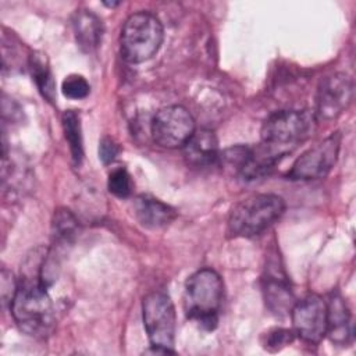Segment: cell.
<instances>
[{"mask_svg": "<svg viewBox=\"0 0 356 356\" xmlns=\"http://www.w3.org/2000/svg\"><path fill=\"white\" fill-rule=\"evenodd\" d=\"M17 327L26 335L46 338L56 325L53 302L39 280L22 278L10 305Z\"/></svg>", "mask_w": 356, "mask_h": 356, "instance_id": "1", "label": "cell"}, {"mask_svg": "<svg viewBox=\"0 0 356 356\" xmlns=\"http://www.w3.org/2000/svg\"><path fill=\"white\" fill-rule=\"evenodd\" d=\"M314 115L309 111L282 110L271 114L261 125L260 149L275 161L305 142L313 129Z\"/></svg>", "mask_w": 356, "mask_h": 356, "instance_id": "2", "label": "cell"}, {"mask_svg": "<svg viewBox=\"0 0 356 356\" xmlns=\"http://www.w3.org/2000/svg\"><path fill=\"white\" fill-rule=\"evenodd\" d=\"M224 298V284L220 274L211 268L193 273L185 282L184 309L188 318L203 330L217 327L218 312Z\"/></svg>", "mask_w": 356, "mask_h": 356, "instance_id": "3", "label": "cell"}, {"mask_svg": "<svg viewBox=\"0 0 356 356\" xmlns=\"http://www.w3.org/2000/svg\"><path fill=\"white\" fill-rule=\"evenodd\" d=\"M285 211V202L274 193H260L238 202L228 217V232L232 236L252 238L263 234Z\"/></svg>", "mask_w": 356, "mask_h": 356, "instance_id": "4", "label": "cell"}, {"mask_svg": "<svg viewBox=\"0 0 356 356\" xmlns=\"http://www.w3.org/2000/svg\"><path fill=\"white\" fill-rule=\"evenodd\" d=\"M164 29L160 19L149 13H134L127 18L121 29V56L132 64L152 58L160 49Z\"/></svg>", "mask_w": 356, "mask_h": 356, "instance_id": "5", "label": "cell"}, {"mask_svg": "<svg viewBox=\"0 0 356 356\" xmlns=\"http://www.w3.org/2000/svg\"><path fill=\"white\" fill-rule=\"evenodd\" d=\"M142 317L150 345L172 349L177 314L171 298L159 291L147 293L142 300Z\"/></svg>", "mask_w": 356, "mask_h": 356, "instance_id": "6", "label": "cell"}, {"mask_svg": "<svg viewBox=\"0 0 356 356\" xmlns=\"http://www.w3.org/2000/svg\"><path fill=\"white\" fill-rule=\"evenodd\" d=\"M195 131L196 125L192 114L178 104L160 108L152 121L153 140L167 149L184 147Z\"/></svg>", "mask_w": 356, "mask_h": 356, "instance_id": "7", "label": "cell"}, {"mask_svg": "<svg viewBox=\"0 0 356 356\" xmlns=\"http://www.w3.org/2000/svg\"><path fill=\"white\" fill-rule=\"evenodd\" d=\"M339 149L341 134H331L295 160L293 165L288 171V178L292 181H310L324 178L335 165Z\"/></svg>", "mask_w": 356, "mask_h": 356, "instance_id": "8", "label": "cell"}, {"mask_svg": "<svg viewBox=\"0 0 356 356\" xmlns=\"http://www.w3.org/2000/svg\"><path fill=\"white\" fill-rule=\"evenodd\" d=\"M292 330L306 343H320L327 332V302L310 293L295 302L291 309Z\"/></svg>", "mask_w": 356, "mask_h": 356, "instance_id": "9", "label": "cell"}, {"mask_svg": "<svg viewBox=\"0 0 356 356\" xmlns=\"http://www.w3.org/2000/svg\"><path fill=\"white\" fill-rule=\"evenodd\" d=\"M353 81L345 72H335L325 76L317 89L314 118L332 121L338 118L352 103Z\"/></svg>", "mask_w": 356, "mask_h": 356, "instance_id": "10", "label": "cell"}, {"mask_svg": "<svg viewBox=\"0 0 356 356\" xmlns=\"http://www.w3.org/2000/svg\"><path fill=\"white\" fill-rule=\"evenodd\" d=\"M261 288L266 305L274 314L285 316L291 313L296 300L289 286L288 277L277 259L268 260L261 280Z\"/></svg>", "mask_w": 356, "mask_h": 356, "instance_id": "11", "label": "cell"}, {"mask_svg": "<svg viewBox=\"0 0 356 356\" xmlns=\"http://www.w3.org/2000/svg\"><path fill=\"white\" fill-rule=\"evenodd\" d=\"M184 159L193 168H206L218 160V140L211 129H196L184 145Z\"/></svg>", "mask_w": 356, "mask_h": 356, "instance_id": "12", "label": "cell"}, {"mask_svg": "<svg viewBox=\"0 0 356 356\" xmlns=\"http://www.w3.org/2000/svg\"><path fill=\"white\" fill-rule=\"evenodd\" d=\"M132 211L136 221L149 229L164 228L170 225L177 217V213L171 206L147 195L135 197L132 203Z\"/></svg>", "mask_w": 356, "mask_h": 356, "instance_id": "13", "label": "cell"}, {"mask_svg": "<svg viewBox=\"0 0 356 356\" xmlns=\"http://www.w3.org/2000/svg\"><path fill=\"white\" fill-rule=\"evenodd\" d=\"M72 29L82 51L90 53L99 47L103 36V24L95 13L86 8L76 10L72 15Z\"/></svg>", "mask_w": 356, "mask_h": 356, "instance_id": "14", "label": "cell"}, {"mask_svg": "<svg viewBox=\"0 0 356 356\" xmlns=\"http://www.w3.org/2000/svg\"><path fill=\"white\" fill-rule=\"evenodd\" d=\"M328 338L338 345H345L352 338L350 313L339 293H334L327 303V332Z\"/></svg>", "mask_w": 356, "mask_h": 356, "instance_id": "15", "label": "cell"}, {"mask_svg": "<svg viewBox=\"0 0 356 356\" xmlns=\"http://www.w3.org/2000/svg\"><path fill=\"white\" fill-rule=\"evenodd\" d=\"M78 234V221L65 207L57 209L51 221V239L54 246L65 248L71 245Z\"/></svg>", "mask_w": 356, "mask_h": 356, "instance_id": "16", "label": "cell"}, {"mask_svg": "<svg viewBox=\"0 0 356 356\" xmlns=\"http://www.w3.org/2000/svg\"><path fill=\"white\" fill-rule=\"evenodd\" d=\"M64 138L68 143L70 153L75 165H79L83 159V142H82V128L79 114L74 110H67L61 117Z\"/></svg>", "mask_w": 356, "mask_h": 356, "instance_id": "17", "label": "cell"}, {"mask_svg": "<svg viewBox=\"0 0 356 356\" xmlns=\"http://www.w3.org/2000/svg\"><path fill=\"white\" fill-rule=\"evenodd\" d=\"M29 70L42 96L47 102L53 103L56 99V86H54V79L44 54L33 53L29 57Z\"/></svg>", "mask_w": 356, "mask_h": 356, "instance_id": "18", "label": "cell"}, {"mask_svg": "<svg viewBox=\"0 0 356 356\" xmlns=\"http://www.w3.org/2000/svg\"><path fill=\"white\" fill-rule=\"evenodd\" d=\"M107 186H108V191L114 196H117V197H128L132 193L134 184H132L129 172L125 168L118 167V168H114L110 172L108 181H107Z\"/></svg>", "mask_w": 356, "mask_h": 356, "instance_id": "19", "label": "cell"}, {"mask_svg": "<svg viewBox=\"0 0 356 356\" xmlns=\"http://www.w3.org/2000/svg\"><path fill=\"white\" fill-rule=\"evenodd\" d=\"M61 90L65 97L72 100H81L89 95L90 86H89V82L82 75L71 74L65 76V79L63 81Z\"/></svg>", "mask_w": 356, "mask_h": 356, "instance_id": "20", "label": "cell"}, {"mask_svg": "<svg viewBox=\"0 0 356 356\" xmlns=\"http://www.w3.org/2000/svg\"><path fill=\"white\" fill-rule=\"evenodd\" d=\"M295 339L293 330L288 328H273L267 331L263 339V348L268 352H278L284 346L289 345Z\"/></svg>", "mask_w": 356, "mask_h": 356, "instance_id": "21", "label": "cell"}, {"mask_svg": "<svg viewBox=\"0 0 356 356\" xmlns=\"http://www.w3.org/2000/svg\"><path fill=\"white\" fill-rule=\"evenodd\" d=\"M0 291H1V299H3V305L7 306V305H11L13 302V298L17 292V288H18V284L15 282L14 280V275L7 271L6 268L1 270V278H0Z\"/></svg>", "mask_w": 356, "mask_h": 356, "instance_id": "22", "label": "cell"}, {"mask_svg": "<svg viewBox=\"0 0 356 356\" xmlns=\"http://www.w3.org/2000/svg\"><path fill=\"white\" fill-rule=\"evenodd\" d=\"M120 153L118 143L108 136H104L99 143V157L104 164L111 163Z\"/></svg>", "mask_w": 356, "mask_h": 356, "instance_id": "23", "label": "cell"}]
</instances>
